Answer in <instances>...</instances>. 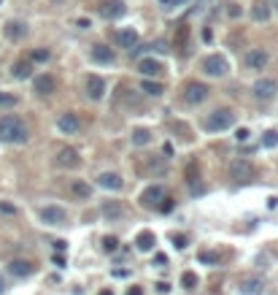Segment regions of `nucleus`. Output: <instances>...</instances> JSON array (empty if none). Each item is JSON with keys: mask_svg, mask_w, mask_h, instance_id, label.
<instances>
[{"mask_svg": "<svg viewBox=\"0 0 278 295\" xmlns=\"http://www.w3.org/2000/svg\"><path fill=\"white\" fill-rule=\"evenodd\" d=\"M30 138L27 133V128H25V122L19 119V116H3L0 119V141H6V144H25Z\"/></svg>", "mask_w": 278, "mask_h": 295, "instance_id": "nucleus-1", "label": "nucleus"}, {"mask_svg": "<svg viewBox=\"0 0 278 295\" xmlns=\"http://www.w3.org/2000/svg\"><path fill=\"white\" fill-rule=\"evenodd\" d=\"M235 125V114L229 111V108H216L213 114L205 116V122H203V128L205 130H211V133H219V130H229Z\"/></svg>", "mask_w": 278, "mask_h": 295, "instance_id": "nucleus-2", "label": "nucleus"}, {"mask_svg": "<svg viewBox=\"0 0 278 295\" xmlns=\"http://www.w3.org/2000/svg\"><path fill=\"white\" fill-rule=\"evenodd\" d=\"M229 71V63L227 57H221V54H208V57L203 60V73L213 76V79H221Z\"/></svg>", "mask_w": 278, "mask_h": 295, "instance_id": "nucleus-3", "label": "nucleus"}, {"mask_svg": "<svg viewBox=\"0 0 278 295\" xmlns=\"http://www.w3.org/2000/svg\"><path fill=\"white\" fill-rule=\"evenodd\" d=\"M229 176H233L235 182H251L254 179V165L243 157H235L229 162Z\"/></svg>", "mask_w": 278, "mask_h": 295, "instance_id": "nucleus-4", "label": "nucleus"}, {"mask_svg": "<svg viewBox=\"0 0 278 295\" xmlns=\"http://www.w3.org/2000/svg\"><path fill=\"white\" fill-rule=\"evenodd\" d=\"M208 87H205L203 81H189L187 87H184V100L189 106H197V103H203L205 98H208Z\"/></svg>", "mask_w": 278, "mask_h": 295, "instance_id": "nucleus-5", "label": "nucleus"}, {"mask_svg": "<svg viewBox=\"0 0 278 295\" xmlns=\"http://www.w3.org/2000/svg\"><path fill=\"white\" fill-rule=\"evenodd\" d=\"M98 11H100L103 19H119V17H124L127 6L122 3V0H103V3L98 6Z\"/></svg>", "mask_w": 278, "mask_h": 295, "instance_id": "nucleus-6", "label": "nucleus"}, {"mask_svg": "<svg viewBox=\"0 0 278 295\" xmlns=\"http://www.w3.org/2000/svg\"><path fill=\"white\" fill-rule=\"evenodd\" d=\"M251 92H254V98L257 100H270L278 92V81L275 79H259L257 84H254Z\"/></svg>", "mask_w": 278, "mask_h": 295, "instance_id": "nucleus-7", "label": "nucleus"}, {"mask_svg": "<svg viewBox=\"0 0 278 295\" xmlns=\"http://www.w3.org/2000/svg\"><path fill=\"white\" fill-rule=\"evenodd\" d=\"M41 222H46V225H65L68 214H65V208H60V206H43L41 208Z\"/></svg>", "mask_w": 278, "mask_h": 295, "instance_id": "nucleus-8", "label": "nucleus"}, {"mask_svg": "<svg viewBox=\"0 0 278 295\" xmlns=\"http://www.w3.org/2000/svg\"><path fill=\"white\" fill-rule=\"evenodd\" d=\"M138 71H141V76H146V81H149V79H157V76H162L165 68H162V63H157V60L144 57V60L138 63Z\"/></svg>", "mask_w": 278, "mask_h": 295, "instance_id": "nucleus-9", "label": "nucleus"}, {"mask_svg": "<svg viewBox=\"0 0 278 295\" xmlns=\"http://www.w3.org/2000/svg\"><path fill=\"white\" fill-rule=\"evenodd\" d=\"M54 87H57V84H54V79L49 73H41V76H35V79H33V92H35V95H41V98L52 95Z\"/></svg>", "mask_w": 278, "mask_h": 295, "instance_id": "nucleus-10", "label": "nucleus"}, {"mask_svg": "<svg viewBox=\"0 0 278 295\" xmlns=\"http://www.w3.org/2000/svg\"><path fill=\"white\" fill-rule=\"evenodd\" d=\"M78 152L76 149H70V146H62V149L57 152V157H54V162H57L60 168H76L78 165Z\"/></svg>", "mask_w": 278, "mask_h": 295, "instance_id": "nucleus-11", "label": "nucleus"}, {"mask_svg": "<svg viewBox=\"0 0 278 295\" xmlns=\"http://www.w3.org/2000/svg\"><path fill=\"white\" fill-rule=\"evenodd\" d=\"M165 198V190L160 187V184H152V187H146L144 192H141V206H157L160 200Z\"/></svg>", "mask_w": 278, "mask_h": 295, "instance_id": "nucleus-12", "label": "nucleus"}, {"mask_svg": "<svg viewBox=\"0 0 278 295\" xmlns=\"http://www.w3.org/2000/svg\"><path fill=\"white\" fill-rule=\"evenodd\" d=\"M100 214L106 217V220H122V217H124L122 200H103V203H100Z\"/></svg>", "mask_w": 278, "mask_h": 295, "instance_id": "nucleus-13", "label": "nucleus"}, {"mask_svg": "<svg viewBox=\"0 0 278 295\" xmlns=\"http://www.w3.org/2000/svg\"><path fill=\"white\" fill-rule=\"evenodd\" d=\"M84 90H86V95H89L92 100H100L103 95H106V81H103L100 76H86Z\"/></svg>", "mask_w": 278, "mask_h": 295, "instance_id": "nucleus-14", "label": "nucleus"}, {"mask_svg": "<svg viewBox=\"0 0 278 295\" xmlns=\"http://www.w3.org/2000/svg\"><path fill=\"white\" fill-rule=\"evenodd\" d=\"M267 52L265 49H251L249 54H246V65L251 68V71H262V68L267 65Z\"/></svg>", "mask_w": 278, "mask_h": 295, "instance_id": "nucleus-15", "label": "nucleus"}, {"mask_svg": "<svg viewBox=\"0 0 278 295\" xmlns=\"http://www.w3.org/2000/svg\"><path fill=\"white\" fill-rule=\"evenodd\" d=\"M57 128L62 130V133H78V114L73 111H65V114H60V119H57Z\"/></svg>", "mask_w": 278, "mask_h": 295, "instance_id": "nucleus-16", "label": "nucleus"}, {"mask_svg": "<svg viewBox=\"0 0 278 295\" xmlns=\"http://www.w3.org/2000/svg\"><path fill=\"white\" fill-rule=\"evenodd\" d=\"M116 44L122 46V49H135V46H138V30H132V27L119 30V33H116Z\"/></svg>", "mask_w": 278, "mask_h": 295, "instance_id": "nucleus-17", "label": "nucleus"}, {"mask_svg": "<svg viewBox=\"0 0 278 295\" xmlns=\"http://www.w3.org/2000/svg\"><path fill=\"white\" fill-rule=\"evenodd\" d=\"M35 271V266L30 260H11L9 263V274L11 276H17V279H25V276H30Z\"/></svg>", "mask_w": 278, "mask_h": 295, "instance_id": "nucleus-18", "label": "nucleus"}, {"mask_svg": "<svg viewBox=\"0 0 278 295\" xmlns=\"http://www.w3.org/2000/svg\"><path fill=\"white\" fill-rule=\"evenodd\" d=\"M98 184H100L103 190L116 192V190H122V176L114 174V171H106V174H100V176H98Z\"/></svg>", "mask_w": 278, "mask_h": 295, "instance_id": "nucleus-19", "label": "nucleus"}, {"mask_svg": "<svg viewBox=\"0 0 278 295\" xmlns=\"http://www.w3.org/2000/svg\"><path fill=\"white\" fill-rule=\"evenodd\" d=\"M154 244H157V236L152 230H144V233L135 236V249H138V252H152Z\"/></svg>", "mask_w": 278, "mask_h": 295, "instance_id": "nucleus-20", "label": "nucleus"}, {"mask_svg": "<svg viewBox=\"0 0 278 295\" xmlns=\"http://www.w3.org/2000/svg\"><path fill=\"white\" fill-rule=\"evenodd\" d=\"M92 60L95 63H114L116 60V54H114V49H108V46H103V44H95L92 46Z\"/></svg>", "mask_w": 278, "mask_h": 295, "instance_id": "nucleus-21", "label": "nucleus"}, {"mask_svg": "<svg viewBox=\"0 0 278 295\" xmlns=\"http://www.w3.org/2000/svg\"><path fill=\"white\" fill-rule=\"evenodd\" d=\"M27 35V25L25 22H9V25H6V38H9V41H22V38Z\"/></svg>", "mask_w": 278, "mask_h": 295, "instance_id": "nucleus-22", "label": "nucleus"}, {"mask_svg": "<svg viewBox=\"0 0 278 295\" xmlns=\"http://www.w3.org/2000/svg\"><path fill=\"white\" fill-rule=\"evenodd\" d=\"M270 17H273V9H270L265 0H257V3L251 6V19L254 22H267Z\"/></svg>", "mask_w": 278, "mask_h": 295, "instance_id": "nucleus-23", "label": "nucleus"}, {"mask_svg": "<svg viewBox=\"0 0 278 295\" xmlns=\"http://www.w3.org/2000/svg\"><path fill=\"white\" fill-rule=\"evenodd\" d=\"M11 73H14V79H30V73H33V63H27V60H19V63H14Z\"/></svg>", "mask_w": 278, "mask_h": 295, "instance_id": "nucleus-24", "label": "nucleus"}, {"mask_svg": "<svg viewBox=\"0 0 278 295\" xmlns=\"http://www.w3.org/2000/svg\"><path fill=\"white\" fill-rule=\"evenodd\" d=\"M241 295H262V282L259 279H243L241 282Z\"/></svg>", "mask_w": 278, "mask_h": 295, "instance_id": "nucleus-25", "label": "nucleus"}, {"mask_svg": "<svg viewBox=\"0 0 278 295\" xmlns=\"http://www.w3.org/2000/svg\"><path fill=\"white\" fill-rule=\"evenodd\" d=\"M70 192H73V195H76L78 200H86V198L92 195V187H89V184H86V182H81V179H78V182H73V184H70Z\"/></svg>", "mask_w": 278, "mask_h": 295, "instance_id": "nucleus-26", "label": "nucleus"}, {"mask_svg": "<svg viewBox=\"0 0 278 295\" xmlns=\"http://www.w3.org/2000/svg\"><path fill=\"white\" fill-rule=\"evenodd\" d=\"M149 141H152V130L149 128H135L132 130V144L135 146H146Z\"/></svg>", "mask_w": 278, "mask_h": 295, "instance_id": "nucleus-27", "label": "nucleus"}, {"mask_svg": "<svg viewBox=\"0 0 278 295\" xmlns=\"http://www.w3.org/2000/svg\"><path fill=\"white\" fill-rule=\"evenodd\" d=\"M141 92H144V95H149V98H157V95H162V84H160V81H146V79H144V84H141Z\"/></svg>", "mask_w": 278, "mask_h": 295, "instance_id": "nucleus-28", "label": "nucleus"}, {"mask_svg": "<svg viewBox=\"0 0 278 295\" xmlns=\"http://www.w3.org/2000/svg\"><path fill=\"white\" fill-rule=\"evenodd\" d=\"M197 282H200V279H197L195 271H184V274H181V287H184V290H195Z\"/></svg>", "mask_w": 278, "mask_h": 295, "instance_id": "nucleus-29", "label": "nucleus"}, {"mask_svg": "<svg viewBox=\"0 0 278 295\" xmlns=\"http://www.w3.org/2000/svg\"><path fill=\"white\" fill-rule=\"evenodd\" d=\"M17 95H14V92H0V108H14L17 106Z\"/></svg>", "mask_w": 278, "mask_h": 295, "instance_id": "nucleus-30", "label": "nucleus"}, {"mask_svg": "<svg viewBox=\"0 0 278 295\" xmlns=\"http://www.w3.org/2000/svg\"><path fill=\"white\" fill-rule=\"evenodd\" d=\"M100 244H103V252H108V255L119 249V238H116V236H106Z\"/></svg>", "mask_w": 278, "mask_h": 295, "instance_id": "nucleus-31", "label": "nucleus"}, {"mask_svg": "<svg viewBox=\"0 0 278 295\" xmlns=\"http://www.w3.org/2000/svg\"><path fill=\"white\" fill-rule=\"evenodd\" d=\"M278 144V133L275 130H267L265 136H262V146H275Z\"/></svg>", "mask_w": 278, "mask_h": 295, "instance_id": "nucleus-32", "label": "nucleus"}, {"mask_svg": "<svg viewBox=\"0 0 278 295\" xmlns=\"http://www.w3.org/2000/svg\"><path fill=\"white\" fill-rule=\"evenodd\" d=\"M200 263H208V266H216L219 255L216 252H200Z\"/></svg>", "mask_w": 278, "mask_h": 295, "instance_id": "nucleus-33", "label": "nucleus"}, {"mask_svg": "<svg viewBox=\"0 0 278 295\" xmlns=\"http://www.w3.org/2000/svg\"><path fill=\"white\" fill-rule=\"evenodd\" d=\"M157 208H160L162 214H168V212H173V200L170 198H162L160 203H157Z\"/></svg>", "mask_w": 278, "mask_h": 295, "instance_id": "nucleus-34", "label": "nucleus"}, {"mask_svg": "<svg viewBox=\"0 0 278 295\" xmlns=\"http://www.w3.org/2000/svg\"><path fill=\"white\" fill-rule=\"evenodd\" d=\"M154 266H157V268H165V266H168V255L157 252V255H154Z\"/></svg>", "mask_w": 278, "mask_h": 295, "instance_id": "nucleus-35", "label": "nucleus"}, {"mask_svg": "<svg viewBox=\"0 0 278 295\" xmlns=\"http://www.w3.org/2000/svg\"><path fill=\"white\" fill-rule=\"evenodd\" d=\"M33 60H35V63H46V60H49V52L38 49V52H33Z\"/></svg>", "mask_w": 278, "mask_h": 295, "instance_id": "nucleus-36", "label": "nucleus"}, {"mask_svg": "<svg viewBox=\"0 0 278 295\" xmlns=\"http://www.w3.org/2000/svg\"><path fill=\"white\" fill-rule=\"evenodd\" d=\"M160 3H162V9H168V11H170V9H178L184 0H160Z\"/></svg>", "mask_w": 278, "mask_h": 295, "instance_id": "nucleus-37", "label": "nucleus"}, {"mask_svg": "<svg viewBox=\"0 0 278 295\" xmlns=\"http://www.w3.org/2000/svg\"><path fill=\"white\" fill-rule=\"evenodd\" d=\"M227 14H229L233 19H235V17H241V6H238V3H229V6H227Z\"/></svg>", "mask_w": 278, "mask_h": 295, "instance_id": "nucleus-38", "label": "nucleus"}, {"mask_svg": "<svg viewBox=\"0 0 278 295\" xmlns=\"http://www.w3.org/2000/svg\"><path fill=\"white\" fill-rule=\"evenodd\" d=\"M208 3H211V0H195V6H192V14H200V11H203Z\"/></svg>", "mask_w": 278, "mask_h": 295, "instance_id": "nucleus-39", "label": "nucleus"}, {"mask_svg": "<svg viewBox=\"0 0 278 295\" xmlns=\"http://www.w3.org/2000/svg\"><path fill=\"white\" fill-rule=\"evenodd\" d=\"M173 244H176L178 249H184V246H187V236H181V233H176V236H173Z\"/></svg>", "mask_w": 278, "mask_h": 295, "instance_id": "nucleus-40", "label": "nucleus"}, {"mask_svg": "<svg viewBox=\"0 0 278 295\" xmlns=\"http://www.w3.org/2000/svg\"><path fill=\"white\" fill-rule=\"evenodd\" d=\"M249 136H251V133H249V130H246V128H241V130H238V133H235V138H238V141H241V144H243V141H249Z\"/></svg>", "mask_w": 278, "mask_h": 295, "instance_id": "nucleus-41", "label": "nucleus"}, {"mask_svg": "<svg viewBox=\"0 0 278 295\" xmlns=\"http://www.w3.org/2000/svg\"><path fill=\"white\" fill-rule=\"evenodd\" d=\"M114 276L116 279H127V276H130V271H127V268H114Z\"/></svg>", "mask_w": 278, "mask_h": 295, "instance_id": "nucleus-42", "label": "nucleus"}, {"mask_svg": "<svg viewBox=\"0 0 278 295\" xmlns=\"http://www.w3.org/2000/svg\"><path fill=\"white\" fill-rule=\"evenodd\" d=\"M52 263H54V266H65V258H62V255H57V252H54V258H52Z\"/></svg>", "mask_w": 278, "mask_h": 295, "instance_id": "nucleus-43", "label": "nucleus"}, {"mask_svg": "<svg viewBox=\"0 0 278 295\" xmlns=\"http://www.w3.org/2000/svg\"><path fill=\"white\" fill-rule=\"evenodd\" d=\"M0 212H6V214H14V212H17V208H14V206H9V203H0Z\"/></svg>", "mask_w": 278, "mask_h": 295, "instance_id": "nucleus-44", "label": "nucleus"}, {"mask_svg": "<svg viewBox=\"0 0 278 295\" xmlns=\"http://www.w3.org/2000/svg\"><path fill=\"white\" fill-rule=\"evenodd\" d=\"M157 290H160V292H168L170 284H168V282H157Z\"/></svg>", "mask_w": 278, "mask_h": 295, "instance_id": "nucleus-45", "label": "nucleus"}, {"mask_svg": "<svg viewBox=\"0 0 278 295\" xmlns=\"http://www.w3.org/2000/svg\"><path fill=\"white\" fill-rule=\"evenodd\" d=\"M65 246H68V241H54V249L57 252H65Z\"/></svg>", "mask_w": 278, "mask_h": 295, "instance_id": "nucleus-46", "label": "nucleus"}, {"mask_svg": "<svg viewBox=\"0 0 278 295\" xmlns=\"http://www.w3.org/2000/svg\"><path fill=\"white\" fill-rule=\"evenodd\" d=\"M203 38H205V41H213V33H211V27H205V30H203Z\"/></svg>", "mask_w": 278, "mask_h": 295, "instance_id": "nucleus-47", "label": "nucleus"}, {"mask_svg": "<svg viewBox=\"0 0 278 295\" xmlns=\"http://www.w3.org/2000/svg\"><path fill=\"white\" fill-rule=\"evenodd\" d=\"M127 295H144V290H141V287H130V292Z\"/></svg>", "mask_w": 278, "mask_h": 295, "instance_id": "nucleus-48", "label": "nucleus"}, {"mask_svg": "<svg viewBox=\"0 0 278 295\" xmlns=\"http://www.w3.org/2000/svg\"><path fill=\"white\" fill-rule=\"evenodd\" d=\"M267 208H278V198H270L267 200Z\"/></svg>", "mask_w": 278, "mask_h": 295, "instance_id": "nucleus-49", "label": "nucleus"}, {"mask_svg": "<svg viewBox=\"0 0 278 295\" xmlns=\"http://www.w3.org/2000/svg\"><path fill=\"white\" fill-rule=\"evenodd\" d=\"M265 3L270 6V9H278V0H265Z\"/></svg>", "mask_w": 278, "mask_h": 295, "instance_id": "nucleus-50", "label": "nucleus"}, {"mask_svg": "<svg viewBox=\"0 0 278 295\" xmlns=\"http://www.w3.org/2000/svg\"><path fill=\"white\" fill-rule=\"evenodd\" d=\"M3 292H6V279L0 276V295H3Z\"/></svg>", "mask_w": 278, "mask_h": 295, "instance_id": "nucleus-51", "label": "nucleus"}, {"mask_svg": "<svg viewBox=\"0 0 278 295\" xmlns=\"http://www.w3.org/2000/svg\"><path fill=\"white\" fill-rule=\"evenodd\" d=\"M100 295H114V292H111V290H103V292H100Z\"/></svg>", "mask_w": 278, "mask_h": 295, "instance_id": "nucleus-52", "label": "nucleus"}, {"mask_svg": "<svg viewBox=\"0 0 278 295\" xmlns=\"http://www.w3.org/2000/svg\"><path fill=\"white\" fill-rule=\"evenodd\" d=\"M0 3H3V0H0Z\"/></svg>", "mask_w": 278, "mask_h": 295, "instance_id": "nucleus-53", "label": "nucleus"}]
</instances>
